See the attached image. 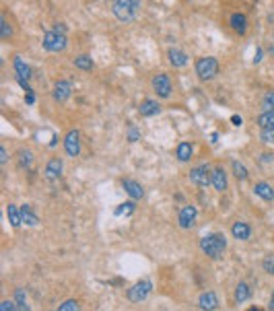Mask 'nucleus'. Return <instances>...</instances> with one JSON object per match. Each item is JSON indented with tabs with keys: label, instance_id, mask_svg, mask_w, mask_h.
Returning a JSON list of instances; mask_svg holds the SVG:
<instances>
[{
	"label": "nucleus",
	"instance_id": "obj_23",
	"mask_svg": "<svg viewBox=\"0 0 274 311\" xmlns=\"http://www.w3.org/2000/svg\"><path fill=\"white\" fill-rule=\"evenodd\" d=\"M250 295H252V289H250V284H247L245 280H241L237 284V289H235V301L239 305L241 303H245L247 299H250Z\"/></svg>",
	"mask_w": 274,
	"mask_h": 311
},
{
	"label": "nucleus",
	"instance_id": "obj_27",
	"mask_svg": "<svg viewBox=\"0 0 274 311\" xmlns=\"http://www.w3.org/2000/svg\"><path fill=\"white\" fill-rule=\"evenodd\" d=\"M231 169H233V175H235L239 181H243V179L250 177V171H247V167L243 165L241 161H233V163H231Z\"/></svg>",
	"mask_w": 274,
	"mask_h": 311
},
{
	"label": "nucleus",
	"instance_id": "obj_36",
	"mask_svg": "<svg viewBox=\"0 0 274 311\" xmlns=\"http://www.w3.org/2000/svg\"><path fill=\"white\" fill-rule=\"evenodd\" d=\"M13 35V27L8 25V21L6 19H2V39H8Z\"/></svg>",
	"mask_w": 274,
	"mask_h": 311
},
{
	"label": "nucleus",
	"instance_id": "obj_5",
	"mask_svg": "<svg viewBox=\"0 0 274 311\" xmlns=\"http://www.w3.org/2000/svg\"><path fill=\"white\" fill-rule=\"evenodd\" d=\"M41 48L46 52H52V54H60L68 48V37L58 31H46L44 39H41Z\"/></svg>",
	"mask_w": 274,
	"mask_h": 311
},
{
	"label": "nucleus",
	"instance_id": "obj_8",
	"mask_svg": "<svg viewBox=\"0 0 274 311\" xmlns=\"http://www.w3.org/2000/svg\"><path fill=\"white\" fill-rule=\"evenodd\" d=\"M210 173H212V169L208 167V163H200V165L190 169V181L200 188H206L210 186Z\"/></svg>",
	"mask_w": 274,
	"mask_h": 311
},
{
	"label": "nucleus",
	"instance_id": "obj_2",
	"mask_svg": "<svg viewBox=\"0 0 274 311\" xmlns=\"http://www.w3.org/2000/svg\"><path fill=\"white\" fill-rule=\"evenodd\" d=\"M140 0H114V6H111V13L120 23H130L136 19V13H138Z\"/></svg>",
	"mask_w": 274,
	"mask_h": 311
},
{
	"label": "nucleus",
	"instance_id": "obj_19",
	"mask_svg": "<svg viewBox=\"0 0 274 311\" xmlns=\"http://www.w3.org/2000/svg\"><path fill=\"white\" fill-rule=\"evenodd\" d=\"M254 194L258 198H262V200H266V202L274 200V190L268 181H258V184L254 186Z\"/></svg>",
	"mask_w": 274,
	"mask_h": 311
},
{
	"label": "nucleus",
	"instance_id": "obj_11",
	"mask_svg": "<svg viewBox=\"0 0 274 311\" xmlns=\"http://www.w3.org/2000/svg\"><path fill=\"white\" fill-rule=\"evenodd\" d=\"M196 217H198V210H196V206H184L182 210H179V217H177V223L182 229H190Z\"/></svg>",
	"mask_w": 274,
	"mask_h": 311
},
{
	"label": "nucleus",
	"instance_id": "obj_22",
	"mask_svg": "<svg viewBox=\"0 0 274 311\" xmlns=\"http://www.w3.org/2000/svg\"><path fill=\"white\" fill-rule=\"evenodd\" d=\"M192 153H194L192 142H179L177 149H175V157L182 161V163H188V161L192 159Z\"/></svg>",
	"mask_w": 274,
	"mask_h": 311
},
{
	"label": "nucleus",
	"instance_id": "obj_15",
	"mask_svg": "<svg viewBox=\"0 0 274 311\" xmlns=\"http://www.w3.org/2000/svg\"><path fill=\"white\" fill-rule=\"evenodd\" d=\"M231 235H233L235 239H239V241H247L252 237V227L247 223L237 221V223H233V227H231Z\"/></svg>",
	"mask_w": 274,
	"mask_h": 311
},
{
	"label": "nucleus",
	"instance_id": "obj_35",
	"mask_svg": "<svg viewBox=\"0 0 274 311\" xmlns=\"http://www.w3.org/2000/svg\"><path fill=\"white\" fill-rule=\"evenodd\" d=\"M262 268H264V272L274 276V258H266V260L262 262Z\"/></svg>",
	"mask_w": 274,
	"mask_h": 311
},
{
	"label": "nucleus",
	"instance_id": "obj_13",
	"mask_svg": "<svg viewBox=\"0 0 274 311\" xmlns=\"http://www.w3.org/2000/svg\"><path fill=\"white\" fill-rule=\"evenodd\" d=\"M210 186L217 190V192H225L227 190V173L223 167H215L210 173Z\"/></svg>",
	"mask_w": 274,
	"mask_h": 311
},
{
	"label": "nucleus",
	"instance_id": "obj_7",
	"mask_svg": "<svg viewBox=\"0 0 274 311\" xmlns=\"http://www.w3.org/2000/svg\"><path fill=\"white\" fill-rule=\"evenodd\" d=\"M13 66H15V74H17V79H19V85L25 89V91H31L29 89V81H31V76H33V70H31V66L27 62H23V60L19 56H15L13 60Z\"/></svg>",
	"mask_w": 274,
	"mask_h": 311
},
{
	"label": "nucleus",
	"instance_id": "obj_26",
	"mask_svg": "<svg viewBox=\"0 0 274 311\" xmlns=\"http://www.w3.org/2000/svg\"><path fill=\"white\" fill-rule=\"evenodd\" d=\"M21 214H23V225L25 227H35V225L39 223L37 221V217H35V212L31 210V206H21Z\"/></svg>",
	"mask_w": 274,
	"mask_h": 311
},
{
	"label": "nucleus",
	"instance_id": "obj_14",
	"mask_svg": "<svg viewBox=\"0 0 274 311\" xmlns=\"http://www.w3.org/2000/svg\"><path fill=\"white\" fill-rule=\"evenodd\" d=\"M167 58H169V62L173 68H184L188 64V54L184 50H179V48H169L167 50Z\"/></svg>",
	"mask_w": 274,
	"mask_h": 311
},
{
	"label": "nucleus",
	"instance_id": "obj_17",
	"mask_svg": "<svg viewBox=\"0 0 274 311\" xmlns=\"http://www.w3.org/2000/svg\"><path fill=\"white\" fill-rule=\"evenodd\" d=\"M198 307L200 309H217L219 307V297H217V293L215 291H206V293H202L200 299H198Z\"/></svg>",
	"mask_w": 274,
	"mask_h": 311
},
{
	"label": "nucleus",
	"instance_id": "obj_18",
	"mask_svg": "<svg viewBox=\"0 0 274 311\" xmlns=\"http://www.w3.org/2000/svg\"><path fill=\"white\" fill-rule=\"evenodd\" d=\"M138 111H140V116H144V118L159 116V114H161V105H159L155 99H144L140 105H138Z\"/></svg>",
	"mask_w": 274,
	"mask_h": 311
},
{
	"label": "nucleus",
	"instance_id": "obj_29",
	"mask_svg": "<svg viewBox=\"0 0 274 311\" xmlns=\"http://www.w3.org/2000/svg\"><path fill=\"white\" fill-rule=\"evenodd\" d=\"M258 126L262 128H272L274 126V111H262L258 116Z\"/></svg>",
	"mask_w": 274,
	"mask_h": 311
},
{
	"label": "nucleus",
	"instance_id": "obj_16",
	"mask_svg": "<svg viewBox=\"0 0 274 311\" xmlns=\"http://www.w3.org/2000/svg\"><path fill=\"white\" fill-rule=\"evenodd\" d=\"M229 25L231 29H235L239 35H245V29H247V17L243 13H233L229 17Z\"/></svg>",
	"mask_w": 274,
	"mask_h": 311
},
{
	"label": "nucleus",
	"instance_id": "obj_25",
	"mask_svg": "<svg viewBox=\"0 0 274 311\" xmlns=\"http://www.w3.org/2000/svg\"><path fill=\"white\" fill-rule=\"evenodd\" d=\"M134 210H136V204H134V200H128V202H122L120 206H116L114 214H116V217H132V214H134Z\"/></svg>",
	"mask_w": 274,
	"mask_h": 311
},
{
	"label": "nucleus",
	"instance_id": "obj_1",
	"mask_svg": "<svg viewBox=\"0 0 274 311\" xmlns=\"http://www.w3.org/2000/svg\"><path fill=\"white\" fill-rule=\"evenodd\" d=\"M200 249L210 260H221L227 249V239L223 233H212V235H206L200 239Z\"/></svg>",
	"mask_w": 274,
	"mask_h": 311
},
{
	"label": "nucleus",
	"instance_id": "obj_24",
	"mask_svg": "<svg viewBox=\"0 0 274 311\" xmlns=\"http://www.w3.org/2000/svg\"><path fill=\"white\" fill-rule=\"evenodd\" d=\"M33 163H35V155H33L29 149H21L19 151V165L23 169H31Z\"/></svg>",
	"mask_w": 274,
	"mask_h": 311
},
{
	"label": "nucleus",
	"instance_id": "obj_42",
	"mask_svg": "<svg viewBox=\"0 0 274 311\" xmlns=\"http://www.w3.org/2000/svg\"><path fill=\"white\" fill-rule=\"evenodd\" d=\"M233 124H235V126H241V118H239V116H233Z\"/></svg>",
	"mask_w": 274,
	"mask_h": 311
},
{
	"label": "nucleus",
	"instance_id": "obj_37",
	"mask_svg": "<svg viewBox=\"0 0 274 311\" xmlns=\"http://www.w3.org/2000/svg\"><path fill=\"white\" fill-rule=\"evenodd\" d=\"M17 309H19L17 301L15 303H8V301H2V303H0V311H17Z\"/></svg>",
	"mask_w": 274,
	"mask_h": 311
},
{
	"label": "nucleus",
	"instance_id": "obj_9",
	"mask_svg": "<svg viewBox=\"0 0 274 311\" xmlns=\"http://www.w3.org/2000/svg\"><path fill=\"white\" fill-rule=\"evenodd\" d=\"M64 151L68 157H79L81 153V132L72 128V130H68L66 136H64Z\"/></svg>",
	"mask_w": 274,
	"mask_h": 311
},
{
	"label": "nucleus",
	"instance_id": "obj_31",
	"mask_svg": "<svg viewBox=\"0 0 274 311\" xmlns=\"http://www.w3.org/2000/svg\"><path fill=\"white\" fill-rule=\"evenodd\" d=\"M262 111H274V91L264 95V99H262Z\"/></svg>",
	"mask_w": 274,
	"mask_h": 311
},
{
	"label": "nucleus",
	"instance_id": "obj_12",
	"mask_svg": "<svg viewBox=\"0 0 274 311\" xmlns=\"http://www.w3.org/2000/svg\"><path fill=\"white\" fill-rule=\"evenodd\" d=\"M122 188L124 192L132 198V200H142L144 198V188L134 179H122Z\"/></svg>",
	"mask_w": 274,
	"mask_h": 311
},
{
	"label": "nucleus",
	"instance_id": "obj_41",
	"mask_svg": "<svg viewBox=\"0 0 274 311\" xmlns=\"http://www.w3.org/2000/svg\"><path fill=\"white\" fill-rule=\"evenodd\" d=\"M0 157H2V165H6V161H8V155H6V149L2 146V149H0Z\"/></svg>",
	"mask_w": 274,
	"mask_h": 311
},
{
	"label": "nucleus",
	"instance_id": "obj_40",
	"mask_svg": "<svg viewBox=\"0 0 274 311\" xmlns=\"http://www.w3.org/2000/svg\"><path fill=\"white\" fill-rule=\"evenodd\" d=\"M54 31H58V33H62V35H66V31H68V27H66L64 23H58L56 27H54Z\"/></svg>",
	"mask_w": 274,
	"mask_h": 311
},
{
	"label": "nucleus",
	"instance_id": "obj_3",
	"mask_svg": "<svg viewBox=\"0 0 274 311\" xmlns=\"http://www.w3.org/2000/svg\"><path fill=\"white\" fill-rule=\"evenodd\" d=\"M217 72H219V60H217V58L204 56V58L196 60V76H198L202 83L215 79Z\"/></svg>",
	"mask_w": 274,
	"mask_h": 311
},
{
	"label": "nucleus",
	"instance_id": "obj_43",
	"mask_svg": "<svg viewBox=\"0 0 274 311\" xmlns=\"http://www.w3.org/2000/svg\"><path fill=\"white\" fill-rule=\"evenodd\" d=\"M270 309H274V291H272V297H270V303H268Z\"/></svg>",
	"mask_w": 274,
	"mask_h": 311
},
{
	"label": "nucleus",
	"instance_id": "obj_33",
	"mask_svg": "<svg viewBox=\"0 0 274 311\" xmlns=\"http://www.w3.org/2000/svg\"><path fill=\"white\" fill-rule=\"evenodd\" d=\"M126 138H128V142H138V138H140L138 128H136V126L128 128V134H126Z\"/></svg>",
	"mask_w": 274,
	"mask_h": 311
},
{
	"label": "nucleus",
	"instance_id": "obj_38",
	"mask_svg": "<svg viewBox=\"0 0 274 311\" xmlns=\"http://www.w3.org/2000/svg\"><path fill=\"white\" fill-rule=\"evenodd\" d=\"M25 103H27V105H33V103H35V93L27 91V95H25Z\"/></svg>",
	"mask_w": 274,
	"mask_h": 311
},
{
	"label": "nucleus",
	"instance_id": "obj_10",
	"mask_svg": "<svg viewBox=\"0 0 274 311\" xmlns=\"http://www.w3.org/2000/svg\"><path fill=\"white\" fill-rule=\"evenodd\" d=\"M70 95H72V85H70V81H68V79L56 81V85H54V99H56L58 103L68 101V99H70Z\"/></svg>",
	"mask_w": 274,
	"mask_h": 311
},
{
	"label": "nucleus",
	"instance_id": "obj_34",
	"mask_svg": "<svg viewBox=\"0 0 274 311\" xmlns=\"http://www.w3.org/2000/svg\"><path fill=\"white\" fill-rule=\"evenodd\" d=\"M260 138H262L264 142H274V126H272V128H264L262 134H260Z\"/></svg>",
	"mask_w": 274,
	"mask_h": 311
},
{
	"label": "nucleus",
	"instance_id": "obj_4",
	"mask_svg": "<svg viewBox=\"0 0 274 311\" xmlns=\"http://www.w3.org/2000/svg\"><path fill=\"white\" fill-rule=\"evenodd\" d=\"M153 293V280L151 278H142L138 282H134L130 289L126 293V299L130 301V303H142L144 299Z\"/></svg>",
	"mask_w": 274,
	"mask_h": 311
},
{
	"label": "nucleus",
	"instance_id": "obj_32",
	"mask_svg": "<svg viewBox=\"0 0 274 311\" xmlns=\"http://www.w3.org/2000/svg\"><path fill=\"white\" fill-rule=\"evenodd\" d=\"M58 309H60V311H76V309H81V305L76 303L74 299H70V301H64V303L60 305Z\"/></svg>",
	"mask_w": 274,
	"mask_h": 311
},
{
	"label": "nucleus",
	"instance_id": "obj_28",
	"mask_svg": "<svg viewBox=\"0 0 274 311\" xmlns=\"http://www.w3.org/2000/svg\"><path fill=\"white\" fill-rule=\"evenodd\" d=\"M74 66L76 68H79V70H93V66H95V64H93V60L87 56V54H81V56H76L74 58Z\"/></svg>",
	"mask_w": 274,
	"mask_h": 311
},
{
	"label": "nucleus",
	"instance_id": "obj_39",
	"mask_svg": "<svg viewBox=\"0 0 274 311\" xmlns=\"http://www.w3.org/2000/svg\"><path fill=\"white\" fill-rule=\"evenodd\" d=\"M262 56H264V48H258V50H256V56H254V64H260Z\"/></svg>",
	"mask_w": 274,
	"mask_h": 311
},
{
	"label": "nucleus",
	"instance_id": "obj_20",
	"mask_svg": "<svg viewBox=\"0 0 274 311\" xmlns=\"http://www.w3.org/2000/svg\"><path fill=\"white\" fill-rule=\"evenodd\" d=\"M6 214H8V223H11V227L19 229L23 225V214H21V208H17L15 204H8L6 206Z\"/></svg>",
	"mask_w": 274,
	"mask_h": 311
},
{
	"label": "nucleus",
	"instance_id": "obj_21",
	"mask_svg": "<svg viewBox=\"0 0 274 311\" xmlns=\"http://www.w3.org/2000/svg\"><path fill=\"white\" fill-rule=\"evenodd\" d=\"M62 175V161L60 159H50L46 165V177L48 179H58Z\"/></svg>",
	"mask_w": 274,
	"mask_h": 311
},
{
	"label": "nucleus",
	"instance_id": "obj_30",
	"mask_svg": "<svg viewBox=\"0 0 274 311\" xmlns=\"http://www.w3.org/2000/svg\"><path fill=\"white\" fill-rule=\"evenodd\" d=\"M15 301H17V305H19L21 311H29V303H27V295H25V291L23 289H17L15 291Z\"/></svg>",
	"mask_w": 274,
	"mask_h": 311
},
{
	"label": "nucleus",
	"instance_id": "obj_6",
	"mask_svg": "<svg viewBox=\"0 0 274 311\" xmlns=\"http://www.w3.org/2000/svg\"><path fill=\"white\" fill-rule=\"evenodd\" d=\"M153 91L157 93V97L161 99H169L171 93H173V83H171V76L165 72H159L153 76Z\"/></svg>",
	"mask_w": 274,
	"mask_h": 311
}]
</instances>
